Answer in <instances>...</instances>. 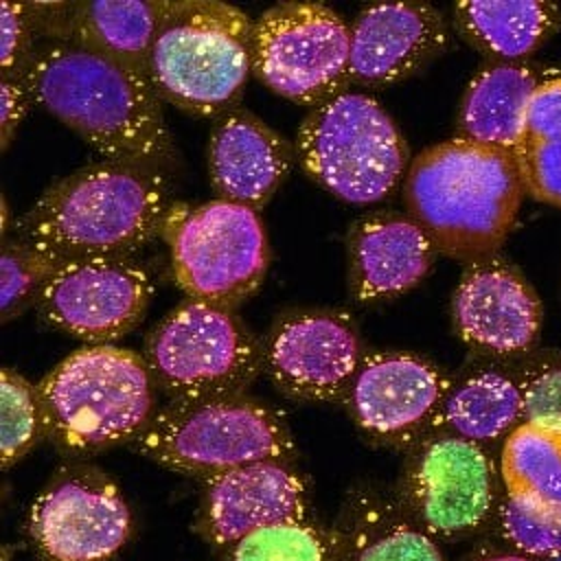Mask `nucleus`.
I'll list each match as a JSON object with an SVG mask.
<instances>
[{"instance_id": "1", "label": "nucleus", "mask_w": 561, "mask_h": 561, "mask_svg": "<svg viewBox=\"0 0 561 561\" xmlns=\"http://www.w3.org/2000/svg\"><path fill=\"white\" fill-rule=\"evenodd\" d=\"M33 101L75 129L107 162L158 169L173 156L149 75L107 55L50 42L18 75Z\"/></svg>"}, {"instance_id": "2", "label": "nucleus", "mask_w": 561, "mask_h": 561, "mask_svg": "<svg viewBox=\"0 0 561 561\" xmlns=\"http://www.w3.org/2000/svg\"><path fill=\"white\" fill-rule=\"evenodd\" d=\"M524 186L511 151L451 138L421 151L405 178L410 217L436 250L460 261L493 256L511 232Z\"/></svg>"}, {"instance_id": "3", "label": "nucleus", "mask_w": 561, "mask_h": 561, "mask_svg": "<svg viewBox=\"0 0 561 561\" xmlns=\"http://www.w3.org/2000/svg\"><path fill=\"white\" fill-rule=\"evenodd\" d=\"M158 169L99 162L50 188L22 219V239L59 259L129 256L162 232L169 213Z\"/></svg>"}, {"instance_id": "4", "label": "nucleus", "mask_w": 561, "mask_h": 561, "mask_svg": "<svg viewBox=\"0 0 561 561\" xmlns=\"http://www.w3.org/2000/svg\"><path fill=\"white\" fill-rule=\"evenodd\" d=\"M252 26L228 2L169 0L147 61L158 94L204 116L232 105L252 72Z\"/></svg>"}, {"instance_id": "5", "label": "nucleus", "mask_w": 561, "mask_h": 561, "mask_svg": "<svg viewBox=\"0 0 561 561\" xmlns=\"http://www.w3.org/2000/svg\"><path fill=\"white\" fill-rule=\"evenodd\" d=\"M44 430L70 449H99L138 438L151 421V370L112 344L83 346L37 386Z\"/></svg>"}, {"instance_id": "6", "label": "nucleus", "mask_w": 561, "mask_h": 561, "mask_svg": "<svg viewBox=\"0 0 561 561\" xmlns=\"http://www.w3.org/2000/svg\"><path fill=\"white\" fill-rule=\"evenodd\" d=\"M296 149L302 169L335 197L373 204L388 197L408 149L390 114L368 94L340 92L302 121Z\"/></svg>"}, {"instance_id": "7", "label": "nucleus", "mask_w": 561, "mask_h": 561, "mask_svg": "<svg viewBox=\"0 0 561 561\" xmlns=\"http://www.w3.org/2000/svg\"><path fill=\"white\" fill-rule=\"evenodd\" d=\"M136 445L169 469L206 478L252 462H283L294 451L283 416L241 394L178 401L147 423Z\"/></svg>"}, {"instance_id": "8", "label": "nucleus", "mask_w": 561, "mask_h": 561, "mask_svg": "<svg viewBox=\"0 0 561 561\" xmlns=\"http://www.w3.org/2000/svg\"><path fill=\"white\" fill-rule=\"evenodd\" d=\"M162 237L175 283L193 300L230 309L265 278L270 248L254 208L221 197L175 204L164 217Z\"/></svg>"}, {"instance_id": "9", "label": "nucleus", "mask_w": 561, "mask_h": 561, "mask_svg": "<svg viewBox=\"0 0 561 561\" xmlns=\"http://www.w3.org/2000/svg\"><path fill=\"white\" fill-rule=\"evenodd\" d=\"M147 366L178 401L234 397L256 377L263 351L228 307L188 300L151 331Z\"/></svg>"}, {"instance_id": "10", "label": "nucleus", "mask_w": 561, "mask_h": 561, "mask_svg": "<svg viewBox=\"0 0 561 561\" xmlns=\"http://www.w3.org/2000/svg\"><path fill=\"white\" fill-rule=\"evenodd\" d=\"M351 28L320 2H280L252 26V72L276 94L320 105L348 79Z\"/></svg>"}, {"instance_id": "11", "label": "nucleus", "mask_w": 561, "mask_h": 561, "mask_svg": "<svg viewBox=\"0 0 561 561\" xmlns=\"http://www.w3.org/2000/svg\"><path fill=\"white\" fill-rule=\"evenodd\" d=\"M37 298L44 318L57 329L107 344L131 331L145 316L151 278L129 256L66 259Z\"/></svg>"}, {"instance_id": "12", "label": "nucleus", "mask_w": 561, "mask_h": 561, "mask_svg": "<svg viewBox=\"0 0 561 561\" xmlns=\"http://www.w3.org/2000/svg\"><path fill=\"white\" fill-rule=\"evenodd\" d=\"M28 528L53 561H105L127 539L129 511L112 480L70 469L35 500Z\"/></svg>"}, {"instance_id": "13", "label": "nucleus", "mask_w": 561, "mask_h": 561, "mask_svg": "<svg viewBox=\"0 0 561 561\" xmlns=\"http://www.w3.org/2000/svg\"><path fill=\"white\" fill-rule=\"evenodd\" d=\"M353 322L335 311H296L280 318L263 348V366L294 399L329 401L351 388L359 368Z\"/></svg>"}, {"instance_id": "14", "label": "nucleus", "mask_w": 561, "mask_h": 561, "mask_svg": "<svg viewBox=\"0 0 561 561\" xmlns=\"http://www.w3.org/2000/svg\"><path fill=\"white\" fill-rule=\"evenodd\" d=\"M408 502L432 535L476 530L493 506V467L482 447L460 436L423 445L408 471Z\"/></svg>"}, {"instance_id": "15", "label": "nucleus", "mask_w": 561, "mask_h": 561, "mask_svg": "<svg viewBox=\"0 0 561 561\" xmlns=\"http://www.w3.org/2000/svg\"><path fill=\"white\" fill-rule=\"evenodd\" d=\"M451 386L430 362L410 353H373L348 388L357 425L375 438L403 443L438 416Z\"/></svg>"}, {"instance_id": "16", "label": "nucleus", "mask_w": 561, "mask_h": 561, "mask_svg": "<svg viewBox=\"0 0 561 561\" xmlns=\"http://www.w3.org/2000/svg\"><path fill=\"white\" fill-rule=\"evenodd\" d=\"M454 327L473 351L526 353L541 327V305L530 283L506 261H473L454 291Z\"/></svg>"}, {"instance_id": "17", "label": "nucleus", "mask_w": 561, "mask_h": 561, "mask_svg": "<svg viewBox=\"0 0 561 561\" xmlns=\"http://www.w3.org/2000/svg\"><path fill=\"white\" fill-rule=\"evenodd\" d=\"M445 42L443 15L432 4H370L351 26L348 77L366 85L401 81L436 57Z\"/></svg>"}, {"instance_id": "18", "label": "nucleus", "mask_w": 561, "mask_h": 561, "mask_svg": "<svg viewBox=\"0 0 561 561\" xmlns=\"http://www.w3.org/2000/svg\"><path fill=\"white\" fill-rule=\"evenodd\" d=\"M305 515L307 486L280 460L252 462L206 478L204 524L215 543L234 546L259 528Z\"/></svg>"}, {"instance_id": "19", "label": "nucleus", "mask_w": 561, "mask_h": 561, "mask_svg": "<svg viewBox=\"0 0 561 561\" xmlns=\"http://www.w3.org/2000/svg\"><path fill=\"white\" fill-rule=\"evenodd\" d=\"M169 0H94L31 4L37 28L147 72L149 50Z\"/></svg>"}, {"instance_id": "20", "label": "nucleus", "mask_w": 561, "mask_h": 561, "mask_svg": "<svg viewBox=\"0 0 561 561\" xmlns=\"http://www.w3.org/2000/svg\"><path fill=\"white\" fill-rule=\"evenodd\" d=\"M289 169V145L259 116L234 110L215 125L208 142V171L221 199L259 210Z\"/></svg>"}, {"instance_id": "21", "label": "nucleus", "mask_w": 561, "mask_h": 561, "mask_svg": "<svg viewBox=\"0 0 561 561\" xmlns=\"http://www.w3.org/2000/svg\"><path fill=\"white\" fill-rule=\"evenodd\" d=\"M436 245L412 217L375 215L348 237V285L357 300L394 298L421 283Z\"/></svg>"}, {"instance_id": "22", "label": "nucleus", "mask_w": 561, "mask_h": 561, "mask_svg": "<svg viewBox=\"0 0 561 561\" xmlns=\"http://www.w3.org/2000/svg\"><path fill=\"white\" fill-rule=\"evenodd\" d=\"M539 83L537 72L522 61L484 66L462 96L460 138L513 153L524 136L526 110Z\"/></svg>"}, {"instance_id": "23", "label": "nucleus", "mask_w": 561, "mask_h": 561, "mask_svg": "<svg viewBox=\"0 0 561 561\" xmlns=\"http://www.w3.org/2000/svg\"><path fill=\"white\" fill-rule=\"evenodd\" d=\"M333 539L335 561H445L416 517L375 497L353 502Z\"/></svg>"}, {"instance_id": "24", "label": "nucleus", "mask_w": 561, "mask_h": 561, "mask_svg": "<svg viewBox=\"0 0 561 561\" xmlns=\"http://www.w3.org/2000/svg\"><path fill=\"white\" fill-rule=\"evenodd\" d=\"M454 13L465 37L497 61L530 55L559 24V9L543 0H465Z\"/></svg>"}, {"instance_id": "25", "label": "nucleus", "mask_w": 561, "mask_h": 561, "mask_svg": "<svg viewBox=\"0 0 561 561\" xmlns=\"http://www.w3.org/2000/svg\"><path fill=\"white\" fill-rule=\"evenodd\" d=\"M438 419L456 436L473 443L511 434L524 421L519 379L502 370H478L449 390Z\"/></svg>"}, {"instance_id": "26", "label": "nucleus", "mask_w": 561, "mask_h": 561, "mask_svg": "<svg viewBox=\"0 0 561 561\" xmlns=\"http://www.w3.org/2000/svg\"><path fill=\"white\" fill-rule=\"evenodd\" d=\"M500 471L508 495L561 508V427L522 421L504 440Z\"/></svg>"}, {"instance_id": "27", "label": "nucleus", "mask_w": 561, "mask_h": 561, "mask_svg": "<svg viewBox=\"0 0 561 561\" xmlns=\"http://www.w3.org/2000/svg\"><path fill=\"white\" fill-rule=\"evenodd\" d=\"M226 561H335V539L305 519L280 522L239 539Z\"/></svg>"}, {"instance_id": "28", "label": "nucleus", "mask_w": 561, "mask_h": 561, "mask_svg": "<svg viewBox=\"0 0 561 561\" xmlns=\"http://www.w3.org/2000/svg\"><path fill=\"white\" fill-rule=\"evenodd\" d=\"M500 528L508 543L526 557L561 554V508L548 502L508 495L500 504Z\"/></svg>"}, {"instance_id": "29", "label": "nucleus", "mask_w": 561, "mask_h": 561, "mask_svg": "<svg viewBox=\"0 0 561 561\" xmlns=\"http://www.w3.org/2000/svg\"><path fill=\"white\" fill-rule=\"evenodd\" d=\"M44 416L37 390L18 373L2 368L0 373V460L11 467L37 440Z\"/></svg>"}, {"instance_id": "30", "label": "nucleus", "mask_w": 561, "mask_h": 561, "mask_svg": "<svg viewBox=\"0 0 561 561\" xmlns=\"http://www.w3.org/2000/svg\"><path fill=\"white\" fill-rule=\"evenodd\" d=\"M64 263L57 254H50L24 239L4 241L0 254V311L9 316L33 294L39 296L42 287Z\"/></svg>"}, {"instance_id": "31", "label": "nucleus", "mask_w": 561, "mask_h": 561, "mask_svg": "<svg viewBox=\"0 0 561 561\" xmlns=\"http://www.w3.org/2000/svg\"><path fill=\"white\" fill-rule=\"evenodd\" d=\"M513 158L524 193L561 208V136L522 138Z\"/></svg>"}, {"instance_id": "32", "label": "nucleus", "mask_w": 561, "mask_h": 561, "mask_svg": "<svg viewBox=\"0 0 561 561\" xmlns=\"http://www.w3.org/2000/svg\"><path fill=\"white\" fill-rule=\"evenodd\" d=\"M519 386L524 421L561 427V355L535 362Z\"/></svg>"}, {"instance_id": "33", "label": "nucleus", "mask_w": 561, "mask_h": 561, "mask_svg": "<svg viewBox=\"0 0 561 561\" xmlns=\"http://www.w3.org/2000/svg\"><path fill=\"white\" fill-rule=\"evenodd\" d=\"M37 28L35 13L31 4L22 2H2L0 4V66L2 77H18L28 61L31 53V37Z\"/></svg>"}, {"instance_id": "34", "label": "nucleus", "mask_w": 561, "mask_h": 561, "mask_svg": "<svg viewBox=\"0 0 561 561\" xmlns=\"http://www.w3.org/2000/svg\"><path fill=\"white\" fill-rule=\"evenodd\" d=\"M561 136V77L541 81L528 103L522 138Z\"/></svg>"}, {"instance_id": "35", "label": "nucleus", "mask_w": 561, "mask_h": 561, "mask_svg": "<svg viewBox=\"0 0 561 561\" xmlns=\"http://www.w3.org/2000/svg\"><path fill=\"white\" fill-rule=\"evenodd\" d=\"M28 101H33L28 88L20 77H2L0 81V147L7 149L18 125L22 123Z\"/></svg>"}, {"instance_id": "36", "label": "nucleus", "mask_w": 561, "mask_h": 561, "mask_svg": "<svg viewBox=\"0 0 561 561\" xmlns=\"http://www.w3.org/2000/svg\"><path fill=\"white\" fill-rule=\"evenodd\" d=\"M473 561H530L526 554H511V552H491V554H482Z\"/></svg>"}]
</instances>
